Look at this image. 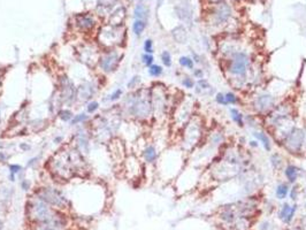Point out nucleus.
Returning <instances> with one entry per match:
<instances>
[{"instance_id": "nucleus-1", "label": "nucleus", "mask_w": 306, "mask_h": 230, "mask_svg": "<svg viewBox=\"0 0 306 230\" xmlns=\"http://www.w3.org/2000/svg\"><path fill=\"white\" fill-rule=\"evenodd\" d=\"M83 154L73 147L70 150H60L50 159V170L57 178L69 180L77 171L83 170Z\"/></svg>"}, {"instance_id": "nucleus-2", "label": "nucleus", "mask_w": 306, "mask_h": 230, "mask_svg": "<svg viewBox=\"0 0 306 230\" xmlns=\"http://www.w3.org/2000/svg\"><path fill=\"white\" fill-rule=\"evenodd\" d=\"M122 108L125 114L138 121L148 120L153 114L151 90L138 89L129 93L123 100Z\"/></svg>"}, {"instance_id": "nucleus-3", "label": "nucleus", "mask_w": 306, "mask_h": 230, "mask_svg": "<svg viewBox=\"0 0 306 230\" xmlns=\"http://www.w3.org/2000/svg\"><path fill=\"white\" fill-rule=\"evenodd\" d=\"M225 69L235 82H239L241 87L248 82L251 69V58L245 51H234L227 59Z\"/></svg>"}, {"instance_id": "nucleus-4", "label": "nucleus", "mask_w": 306, "mask_h": 230, "mask_svg": "<svg viewBox=\"0 0 306 230\" xmlns=\"http://www.w3.org/2000/svg\"><path fill=\"white\" fill-rule=\"evenodd\" d=\"M27 210L28 216L37 223L48 220L55 213V210H52V207L48 204H46L41 198H38L36 194H35V197H32L29 200V203L27 205Z\"/></svg>"}, {"instance_id": "nucleus-5", "label": "nucleus", "mask_w": 306, "mask_h": 230, "mask_svg": "<svg viewBox=\"0 0 306 230\" xmlns=\"http://www.w3.org/2000/svg\"><path fill=\"white\" fill-rule=\"evenodd\" d=\"M289 153L291 154H299L305 149L306 144V131L303 128L293 127L289 133L287 135L283 140L281 142Z\"/></svg>"}, {"instance_id": "nucleus-6", "label": "nucleus", "mask_w": 306, "mask_h": 230, "mask_svg": "<svg viewBox=\"0 0 306 230\" xmlns=\"http://www.w3.org/2000/svg\"><path fill=\"white\" fill-rule=\"evenodd\" d=\"M99 43L100 45L105 47V48H114L116 46H120L121 42H123L125 38V33L120 31V27L119 25H113V24H108L106 27L101 28V30L99 31Z\"/></svg>"}, {"instance_id": "nucleus-7", "label": "nucleus", "mask_w": 306, "mask_h": 230, "mask_svg": "<svg viewBox=\"0 0 306 230\" xmlns=\"http://www.w3.org/2000/svg\"><path fill=\"white\" fill-rule=\"evenodd\" d=\"M35 194L42 200H44L46 204H48L50 206H53L55 208H64L68 205V200L66 199V197L60 190H58L55 188H41L35 192Z\"/></svg>"}, {"instance_id": "nucleus-8", "label": "nucleus", "mask_w": 306, "mask_h": 230, "mask_svg": "<svg viewBox=\"0 0 306 230\" xmlns=\"http://www.w3.org/2000/svg\"><path fill=\"white\" fill-rule=\"evenodd\" d=\"M121 54L115 48H109L107 51H103L100 53V58L98 61V68L101 73L112 74L118 69L120 61H121Z\"/></svg>"}, {"instance_id": "nucleus-9", "label": "nucleus", "mask_w": 306, "mask_h": 230, "mask_svg": "<svg viewBox=\"0 0 306 230\" xmlns=\"http://www.w3.org/2000/svg\"><path fill=\"white\" fill-rule=\"evenodd\" d=\"M59 98L61 103L66 105H71L77 100V87H75L73 81L66 75L60 77L59 83Z\"/></svg>"}, {"instance_id": "nucleus-10", "label": "nucleus", "mask_w": 306, "mask_h": 230, "mask_svg": "<svg viewBox=\"0 0 306 230\" xmlns=\"http://www.w3.org/2000/svg\"><path fill=\"white\" fill-rule=\"evenodd\" d=\"M276 97L269 92H261L257 94L252 101V106L258 114H268L276 106Z\"/></svg>"}, {"instance_id": "nucleus-11", "label": "nucleus", "mask_w": 306, "mask_h": 230, "mask_svg": "<svg viewBox=\"0 0 306 230\" xmlns=\"http://www.w3.org/2000/svg\"><path fill=\"white\" fill-rule=\"evenodd\" d=\"M200 136H202V122L198 117L193 116L185 124L184 143L188 144L189 147H193L199 142Z\"/></svg>"}, {"instance_id": "nucleus-12", "label": "nucleus", "mask_w": 306, "mask_h": 230, "mask_svg": "<svg viewBox=\"0 0 306 230\" xmlns=\"http://www.w3.org/2000/svg\"><path fill=\"white\" fill-rule=\"evenodd\" d=\"M78 58L83 64L87 65L90 67H94L98 65L99 58H100L101 51H99L96 46L92 45H83L80 48V51H77Z\"/></svg>"}, {"instance_id": "nucleus-13", "label": "nucleus", "mask_w": 306, "mask_h": 230, "mask_svg": "<svg viewBox=\"0 0 306 230\" xmlns=\"http://www.w3.org/2000/svg\"><path fill=\"white\" fill-rule=\"evenodd\" d=\"M151 99L154 116L158 117L164 115L166 108H167V96L165 93V90L159 89V87L151 90Z\"/></svg>"}, {"instance_id": "nucleus-14", "label": "nucleus", "mask_w": 306, "mask_h": 230, "mask_svg": "<svg viewBox=\"0 0 306 230\" xmlns=\"http://www.w3.org/2000/svg\"><path fill=\"white\" fill-rule=\"evenodd\" d=\"M125 170L127 173V176L131 180L139 177L142 173V165L138 160V158L135 157V155H129L128 158H125Z\"/></svg>"}, {"instance_id": "nucleus-15", "label": "nucleus", "mask_w": 306, "mask_h": 230, "mask_svg": "<svg viewBox=\"0 0 306 230\" xmlns=\"http://www.w3.org/2000/svg\"><path fill=\"white\" fill-rule=\"evenodd\" d=\"M97 92V87L91 81H84L81 85L77 87V100L80 101H90Z\"/></svg>"}, {"instance_id": "nucleus-16", "label": "nucleus", "mask_w": 306, "mask_h": 230, "mask_svg": "<svg viewBox=\"0 0 306 230\" xmlns=\"http://www.w3.org/2000/svg\"><path fill=\"white\" fill-rule=\"evenodd\" d=\"M64 217L58 215L57 212L54 213L52 217L48 220L41 222L37 224L36 230H64Z\"/></svg>"}, {"instance_id": "nucleus-17", "label": "nucleus", "mask_w": 306, "mask_h": 230, "mask_svg": "<svg viewBox=\"0 0 306 230\" xmlns=\"http://www.w3.org/2000/svg\"><path fill=\"white\" fill-rule=\"evenodd\" d=\"M297 208H298V205H297V204H293V205H290V204H288V203L283 204V206L281 207V210H280V212H279L280 220L282 221L283 223L290 224L291 222H292L293 217H295Z\"/></svg>"}, {"instance_id": "nucleus-18", "label": "nucleus", "mask_w": 306, "mask_h": 230, "mask_svg": "<svg viewBox=\"0 0 306 230\" xmlns=\"http://www.w3.org/2000/svg\"><path fill=\"white\" fill-rule=\"evenodd\" d=\"M195 92L197 96H202V97H212L214 94V87L211 85L209 81L206 78H200V80L196 81L195 85Z\"/></svg>"}, {"instance_id": "nucleus-19", "label": "nucleus", "mask_w": 306, "mask_h": 230, "mask_svg": "<svg viewBox=\"0 0 306 230\" xmlns=\"http://www.w3.org/2000/svg\"><path fill=\"white\" fill-rule=\"evenodd\" d=\"M283 173H284V176H286L287 182H288V183H289V184H296V182L298 181V178H299L300 169H299V167H297L296 165L289 164V165H287V166L284 167Z\"/></svg>"}, {"instance_id": "nucleus-20", "label": "nucleus", "mask_w": 306, "mask_h": 230, "mask_svg": "<svg viewBox=\"0 0 306 230\" xmlns=\"http://www.w3.org/2000/svg\"><path fill=\"white\" fill-rule=\"evenodd\" d=\"M94 19L91 15H78L76 17V25L81 31H89L94 27Z\"/></svg>"}, {"instance_id": "nucleus-21", "label": "nucleus", "mask_w": 306, "mask_h": 230, "mask_svg": "<svg viewBox=\"0 0 306 230\" xmlns=\"http://www.w3.org/2000/svg\"><path fill=\"white\" fill-rule=\"evenodd\" d=\"M76 149H77L82 154L87 153L89 149H90V140H89V136L86 135V132H80L76 135Z\"/></svg>"}, {"instance_id": "nucleus-22", "label": "nucleus", "mask_w": 306, "mask_h": 230, "mask_svg": "<svg viewBox=\"0 0 306 230\" xmlns=\"http://www.w3.org/2000/svg\"><path fill=\"white\" fill-rule=\"evenodd\" d=\"M142 155H143V159L146 164H153L158 159V151H157L154 145H147L143 149Z\"/></svg>"}, {"instance_id": "nucleus-23", "label": "nucleus", "mask_w": 306, "mask_h": 230, "mask_svg": "<svg viewBox=\"0 0 306 230\" xmlns=\"http://www.w3.org/2000/svg\"><path fill=\"white\" fill-rule=\"evenodd\" d=\"M252 135H253V137H254V138H257V140L261 144L262 147H264V150H265L266 152H270V150H272L270 138H269V136L265 132V131H262V130L253 131Z\"/></svg>"}, {"instance_id": "nucleus-24", "label": "nucleus", "mask_w": 306, "mask_h": 230, "mask_svg": "<svg viewBox=\"0 0 306 230\" xmlns=\"http://www.w3.org/2000/svg\"><path fill=\"white\" fill-rule=\"evenodd\" d=\"M229 113H230V117L234 123H236L239 128H243L245 126L244 122V115L237 107H230L229 108Z\"/></svg>"}, {"instance_id": "nucleus-25", "label": "nucleus", "mask_w": 306, "mask_h": 230, "mask_svg": "<svg viewBox=\"0 0 306 230\" xmlns=\"http://www.w3.org/2000/svg\"><path fill=\"white\" fill-rule=\"evenodd\" d=\"M290 191V184L288 182H282V183L277 184V187L275 189V196L279 200L286 199L289 194Z\"/></svg>"}, {"instance_id": "nucleus-26", "label": "nucleus", "mask_w": 306, "mask_h": 230, "mask_svg": "<svg viewBox=\"0 0 306 230\" xmlns=\"http://www.w3.org/2000/svg\"><path fill=\"white\" fill-rule=\"evenodd\" d=\"M134 16L135 20H147L148 16V8L145 6L144 3H138L136 5L134 9Z\"/></svg>"}, {"instance_id": "nucleus-27", "label": "nucleus", "mask_w": 306, "mask_h": 230, "mask_svg": "<svg viewBox=\"0 0 306 230\" xmlns=\"http://www.w3.org/2000/svg\"><path fill=\"white\" fill-rule=\"evenodd\" d=\"M269 160H270L272 167L275 170L283 169V167H284V160H283L282 155L280 153H273L270 155V158H269Z\"/></svg>"}, {"instance_id": "nucleus-28", "label": "nucleus", "mask_w": 306, "mask_h": 230, "mask_svg": "<svg viewBox=\"0 0 306 230\" xmlns=\"http://www.w3.org/2000/svg\"><path fill=\"white\" fill-rule=\"evenodd\" d=\"M173 37H174V39L180 44L185 43V42H186V38H188L186 32H185V29L183 27L175 28L174 30H173Z\"/></svg>"}, {"instance_id": "nucleus-29", "label": "nucleus", "mask_w": 306, "mask_h": 230, "mask_svg": "<svg viewBox=\"0 0 306 230\" xmlns=\"http://www.w3.org/2000/svg\"><path fill=\"white\" fill-rule=\"evenodd\" d=\"M229 16H230V9H229L228 6L225 5H221L220 8L218 9V13H216V19L220 23H223L225 21L228 20Z\"/></svg>"}, {"instance_id": "nucleus-30", "label": "nucleus", "mask_w": 306, "mask_h": 230, "mask_svg": "<svg viewBox=\"0 0 306 230\" xmlns=\"http://www.w3.org/2000/svg\"><path fill=\"white\" fill-rule=\"evenodd\" d=\"M178 64H180V66L182 68H184V69H188V70L195 69V61L192 60V58L189 57V55H182V57H180Z\"/></svg>"}, {"instance_id": "nucleus-31", "label": "nucleus", "mask_w": 306, "mask_h": 230, "mask_svg": "<svg viewBox=\"0 0 306 230\" xmlns=\"http://www.w3.org/2000/svg\"><path fill=\"white\" fill-rule=\"evenodd\" d=\"M146 29V21L144 20H135L132 23V31L137 37H141L142 33Z\"/></svg>"}, {"instance_id": "nucleus-32", "label": "nucleus", "mask_w": 306, "mask_h": 230, "mask_svg": "<svg viewBox=\"0 0 306 230\" xmlns=\"http://www.w3.org/2000/svg\"><path fill=\"white\" fill-rule=\"evenodd\" d=\"M147 73L151 77H154V78H158L164 74V67L160 66V65L153 64L152 66H150L147 68Z\"/></svg>"}, {"instance_id": "nucleus-33", "label": "nucleus", "mask_w": 306, "mask_h": 230, "mask_svg": "<svg viewBox=\"0 0 306 230\" xmlns=\"http://www.w3.org/2000/svg\"><path fill=\"white\" fill-rule=\"evenodd\" d=\"M58 116H59V119L61 121H64V122H70L71 119L74 117V114H73V112L70 109H68V108H62V109H60L58 112Z\"/></svg>"}, {"instance_id": "nucleus-34", "label": "nucleus", "mask_w": 306, "mask_h": 230, "mask_svg": "<svg viewBox=\"0 0 306 230\" xmlns=\"http://www.w3.org/2000/svg\"><path fill=\"white\" fill-rule=\"evenodd\" d=\"M221 219L225 222H228V223H231L235 221V213L231 208H225L223 212L221 213Z\"/></svg>"}, {"instance_id": "nucleus-35", "label": "nucleus", "mask_w": 306, "mask_h": 230, "mask_svg": "<svg viewBox=\"0 0 306 230\" xmlns=\"http://www.w3.org/2000/svg\"><path fill=\"white\" fill-rule=\"evenodd\" d=\"M160 59H161L162 65L167 68L172 67L173 65V59H172V54L169 51H162L161 54H160Z\"/></svg>"}, {"instance_id": "nucleus-36", "label": "nucleus", "mask_w": 306, "mask_h": 230, "mask_svg": "<svg viewBox=\"0 0 306 230\" xmlns=\"http://www.w3.org/2000/svg\"><path fill=\"white\" fill-rule=\"evenodd\" d=\"M89 120V116H87L85 113H80V114H76V115H74V117L71 119L70 121V124L71 126H77V124H83L85 123L86 121Z\"/></svg>"}, {"instance_id": "nucleus-37", "label": "nucleus", "mask_w": 306, "mask_h": 230, "mask_svg": "<svg viewBox=\"0 0 306 230\" xmlns=\"http://www.w3.org/2000/svg\"><path fill=\"white\" fill-rule=\"evenodd\" d=\"M181 84H182V87H185V89L190 90V89H193V87H195L196 81L193 80L191 76L185 75V76H183V78L181 80Z\"/></svg>"}, {"instance_id": "nucleus-38", "label": "nucleus", "mask_w": 306, "mask_h": 230, "mask_svg": "<svg viewBox=\"0 0 306 230\" xmlns=\"http://www.w3.org/2000/svg\"><path fill=\"white\" fill-rule=\"evenodd\" d=\"M225 99H227V103H228V105H232V106H236L237 104L239 103V98L237 97V94L235 93V92H231V91H229V92H227V93H225Z\"/></svg>"}, {"instance_id": "nucleus-39", "label": "nucleus", "mask_w": 306, "mask_h": 230, "mask_svg": "<svg viewBox=\"0 0 306 230\" xmlns=\"http://www.w3.org/2000/svg\"><path fill=\"white\" fill-rule=\"evenodd\" d=\"M141 59H142V62H143V65H144L145 67H147V68L154 64V57H153V54L143 53V54H142Z\"/></svg>"}, {"instance_id": "nucleus-40", "label": "nucleus", "mask_w": 306, "mask_h": 230, "mask_svg": "<svg viewBox=\"0 0 306 230\" xmlns=\"http://www.w3.org/2000/svg\"><path fill=\"white\" fill-rule=\"evenodd\" d=\"M214 99H215V103L218 105H220V106H225V107L229 106L223 92H216L215 96H214Z\"/></svg>"}, {"instance_id": "nucleus-41", "label": "nucleus", "mask_w": 306, "mask_h": 230, "mask_svg": "<svg viewBox=\"0 0 306 230\" xmlns=\"http://www.w3.org/2000/svg\"><path fill=\"white\" fill-rule=\"evenodd\" d=\"M143 50H144V53L153 54V52H154V47H153V40L150 39V38L145 39L144 44H143Z\"/></svg>"}, {"instance_id": "nucleus-42", "label": "nucleus", "mask_w": 306, "mask_h": 230, "mask_svg": "<svg viewBox=\"0 0 306 230\" xmlns=\"http://www.w3.org/2000/svg\"><path fill=\"white\" fill-rule=\"evenodd\" d=\"M139 84H141V76L135 75L134 77H131L130 81L127 83V87H128V89L134 90V89H137V87L139 85Z\"/></svg>"}, {"instance_id": "nucleus-43", "label": "nucleus", "mask_w": 306, "mask_h": 230, "mask_svg": "<svg viewBox=\"0 0 306 230\" xmlns=\"http://www.w3.org/2000/svg\"><path fill=\"white\" fill-rule=\"evenodd\" d=\"M98 109H99V103H98V101H96V100H91V101H89V103H87L86 112L89 114L96 113Z\"/></svg>"}, {"instance_id": "nucleus-44", "label": "nucleus", "mask_w": 306, "mask_h": 230, "mask_svg": "<svg viewBox=\"0 0 306 230\" xmlns=\"http://www.w3.org/2000/svg\"><path fill=\"white\" fill-rule=\"evenodd\" d=\"M223 139H225L223 133H222V132H214L212 135V138H211V143H212L213 145H220V144H222Z\"/></svg>"}, {"instance_id": "nucleus-45", "label": "nucleus", "mask_w": 306, "mask_h": 230, "mask_svg": "<svg viewBox=\"0 0 306 230\" xmlns=\"http://www.w3.org/2000/svg\"><path fill=\"white\" fill-rule=\"evenodd\" d=\"M122 93H123L122 89H116L114 92H112V93L109 94L108 100H109V101H118V100L122 97Z\"/></svg>"}, {"instance_id": "nucleus-46", "label": "nucleus", "mask_w": 306, "mask_h": 230, "mask_svg": "<svg viewBox=\"0 0 306 230\" xmlns=\"http://www.w3.org/2000/svg\"><path fill=\"white\" fill-rule=\"evenodd\" d=\"M298 191H299L298 185L297 184H292V188H290V191H289V197L292 200H296L297 197H298Z\"/></svg>"}, {"instance_id": "nucleus-47", "label": "nucleus", "mask_w": 306, "mask_h": 230, "mask_svg": "<svg viewBox=\"0 0 306 230\" xmlns=\"http://www.w3.org/2000/svg\"><path fill=\"white\" fill-rule=\"evenodd\" d=\"M8 169H9V173L15 174V175L17 176V175L22 171V167H21L20 165H17V164H12V165H9V166H8Z\"/></svg>"}, {"instance_id": "nucleus-48", "label": "nucleus", "mask_w": 306, "mask_h": 230, "mask_svg": "<svg viewBox=\"0 0 306 230\" xmlns=\"http://www.w3.org/2000/svg\"><path fill=\"white\" fill-rule=\"evenodd\" d=\"M204 75H205V71L202 69V68H195L192 70V76L197 78V80H200V78H204Z\"/></svg>"}, {"instance_id": "nucleus-49", "label": "nucleus", "mask_w": 306, "mask_h": 230, "mask_svg": "<svg viewBox=\"0 0 306 230\" xmlns=\"http://www.w3.org/2000/svg\"><path fill=\"white\" fill-rule=\"evenodd\" d=\"M21 188H22V190L23 191H28L29 189H30V182L28 180H22V182H21Z\"/></svg>"}, {"instance_id": "nucleus-50", "label": "nucleus", "mask_w": 306, "mask_h": 230, "mask_svg": "<svg viewBox=\"0 0 306 230\" xmlns=\"http://www.w3.org/2000/svg\"><path fill=\"white\" fill-rule=\"evenodd\" d=\"M192 60L195 61V64H200L202 61H200V57H199V54L195 53V52H192Z\"/></svg>"}, {"instance_id": "nucleus-51", "label": "nucleus", "mask_w": 306, "mask_h": 230, "mask_svg": "<svg viewBox=\"0 0 306 230\" xmlns=\"http://www.w3.org/2000/svg\"><path fill=\"white\" fill-rule=\"evenodd\" d=\"M249 145H250V147H253V149H257V147L259 146V142L258 140H250L249 142Z\"/></svg>"}, {"instance_id": "nucleus-52", "label": "nucleus", "mask_w": 306, "mask_h": 230, "mask_svg": "<svg viewBox=\"0 0 306 230\" xmlns=\"http://www.w3.org/2000/svg\"><path fill=\"white\" fill-rule=\"evenodd\" d=\"M7 158H8V155H7L3 151H0V162H3V161L7 160Z\"/></svg>"}, {"instance_id": "nucleus-53", "label": "nucleus", "mask_w": 306, "mask_h": 230, "mask_svg": "<svg viewBox=\"0 0 306 230\" xmlns=\"http://www.w3.org/2000/svg\"><path fill=\"white\" fill-rule=\"evenodd\" d=\"M38 158H32V159H30V160L27 162V167H32L36 162H37Z\"/></svg>"}, {"instance_id": "nucleus-54", "label": "nucleus", "mask_w": 306, "mask_h": 230, "mask_svg": "<svg viewBox=\"0 0 306 230\" xmlns=\"http://www.w3.org/2000/svg\"><path fill=\"white\" fill-rule=\"evenodd\" d=\"M20 149L23 151H29L30 150V145H28L27 143H21L20 144Z\"/></svg>"}, {"instance_id": "nucleus-55", "label": "nucleus", "mask_w": 306, "mask_h": 230, "mask_svg": "<svg viewBox=\"0 0 306 230\" xmlns=\"http://www.w3.org/2000/svg\"><path fill=\"white\" fill-rule=\"evenodd\" d=\"M62 140H64V137H62V136H57V137H54L53 142L55 144H60V143H62Z\"/></svg>"}, {"instance_id": "nucleus-56", "label": "nucleus", "mask_w": 306, "mask_h": 230, "mask_svg": "<svg viewBox=\"0 0 306 230\" xmlns=\"http://www.w3.org/2000/svg\"><path fill=\"white\" fill-rule=\"evenodd\" d=\"M15 178H16V175H15V174L9 173V181H10V182H14V181H15Z\"/></svg>"}, {"instance_id": "nucleus-57", "label": "nucleus", "mask_w": 306, "mask_h": 230, "mask_svg": "<svg viewBox=\"0 0 306 230\" xmlns=\"http://www.w3.org/2000/svg\"><path fill=\"white\" fill-rule=\"evenodd\" d=\"M0 230H3V222L0 221Z\"/></svg>"}, {"instance_id": "nucleus-58", "label": "nucleus", "mask_w": 306, "mask_h": 230, "mask_svg": "<svg viewBox=\"0 0 306 230\" xmlns=\"http://www.w3.org/2000/svg\"><path fill=\"white\" fill-rule=\"evenodd\" d=\"M293 230H300V228H295Z\"/></svg>"}, {"instance_id": "nucleus-59", "label": "nucleus", "mask_w": 306, "mask_h": 230, "mask_svg": "<svg viewBox=\"0 0 306 230\" xmlns=\"http://www.w3.org/2000/svg\"><path fill=\"white\" fill-rule=\"evenodd\" d=\"M305 192H306V188H305Z\"/></svg>"}, {"instance_id": "nucleus-60", "label": "nucleus", "mask_w": 306, "mask_h": 230, "mask_svg": "<svg viewBox=\"0 0 306 230\" xmlns=\"http://www.w3.org/2000/svg\"><path fill=\"white\" fill-rule=\"evenodd\" d=\"M305 230H306V227H305Z\"/></svg>"}]
</instances>
